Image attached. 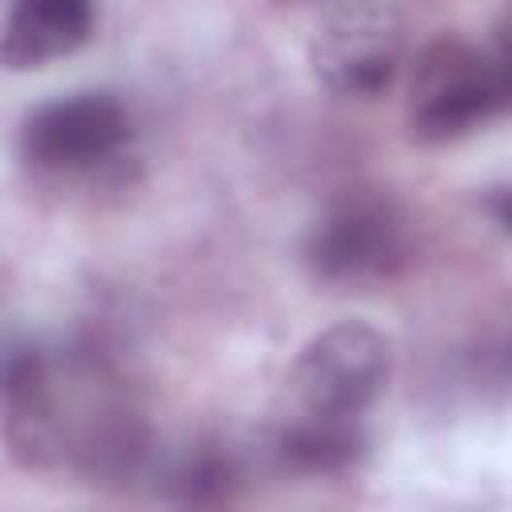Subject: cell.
Returning <instances> with one entry per match:
<instances>
[{"label":"cell","instance_id":"cell-5","mask_svg":"<svg viewBox=\"0 0 512 512\" xmlns=\"http://www.w3.org/2000/svg\"><path fill=\"white\" fill-rule=\"evenodd\" d=\"M132 120L124 104L108 92H76L52 100L24 120L20 152L32 168L44 172H80L124 148Z\"/></svg>","mask_w":512,"mask_h":512},{"label":"cell","instance_id":"cell-7","mask_svg":"<svg viewBox=\"0 0 512 512\" xmlns=\"http://www.w3.org/2000/svg\"><path fill=\"white\" fill-rule=\"evenodd\" d=\"M96 24L92 0H16L0 36V60L8 68H44L76 52Z\"/></svg>","mask_w":512,"mask_h":512},{"label":"cell","instance_id":"cell-2","mask_svg":"<svg viewBox=\"0 0 512 512\" xmlns=\"http://www.w3.org/2000/svg\"><path fill=\"white\" fill-rule=\"evenodd\" d=\"M504 104V60L460 40H440L416 64L408 92V128L420 144H444L500 116Z\"/></svg>","mask_w":512,"mask_h":512},{"label":"cell","instance_id":"cell-6","mask_svg":"<svg viewBox=\"0 0 512 512\" xmlns=\"http://www.w3.org/2000/svg\"><path fill=\"white\" fill-rule=\"evenodd\" d=\"M316 76L340 96H376L400 68V28L384 8L356 4L324 24L312 48Z\"/></svg>","mask_w":512,"mask_h":512},{"label":"cell","instance_id":"cell-1","mask_svg":"<svg viewBox=\"0 0 512 512\" xmlns=\"http://www.w3.org/2000/svg\"><path fill=\"white\" fill-rule=\"evenodd\" d=\"M8 440L36 468L72 464L96 480L140 468L148 432L116 376L92 356L20 352L0 372Z\"/></svg>","mask_w":512,"mask_h":512},{"label":"cell","instance_id":"cell-3","mask_svg":"<svg viewBox=\"0 0 512 512\" xmlns=\"http://www.w3.org/2000/svg\"><path fill=\"white\" fill-rule=\"evenodd\" d=\"M392 344L364 320L324 328L304 344L292 368V392L304 412L316 416H360L388 380Z\"/></svg>","mask_w":512,"mask_h":512},{"label":"cell","instance_id":"cell-8","mask_svg":"<svg viewBox=\"0 0 512 512\" xmlns=\"http://www.w3.org/2000/svg\"><path fill=\"white\" fill-rule=\"evenodd\" d=\"M360 448H364V432H360L356 416L304 412V420H296L280 436L284 464H292L300 472H336V468L352 464L360 456Z\"/></svg>","mask_w":512,"mask_h":512},{"label":"cell","instance_id":"cell-4","mask_svg":"<svg viewBox=\"0 0 512 512\" xmlns=\"http://www.w3.org/2000/svg\"><path fill=\"white\" fill-rule=\"evenodd\" d=\"M404 216L384 196H348L324 212L308 236V264L320 280L340 288H368L388 280L404 260Z\"/></svg>","mask_w":512,"mask_h":512}]
</instances>
